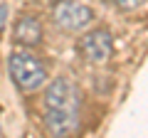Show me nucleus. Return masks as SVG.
Here are the masks:
<instances>
[{
	"label": "nucleus",
	"instance_id": "obj_6",
	"mask_svg": "<svg viewBox=\"0 0 148 138\" xmlns=\"http://www.w3.org/2000/svg\"><path fill=\"white\" fill-rule=\"evenodd\" d=\"M17 44L22 47H35L42 42V22L37 20L35 15H22L15 22V32H12Z\"/></svg>",
	"mask_w": 148,
	"mask_h": 138
},
{
	"label": "nucleus",
	"instance_id": "obj_7",
	"mask_svg": "<svg viewBox=\"0 0 148 138\" xmlns=\"http://www.w3.org/2000/svg\"><path fill=\"white\" fill-rule=\"evenodd\" d=\"M114 5H119L121 10H136L138 5H143V0H114Z\"/></svg>",
	"mask_w": 148,
	"mask_h": 138
},
{
	"label": "nucleus",
	"instance_id": "obj_8",
	"mask_svg": "<svg viewBox=\"0 0 148 138\" xmlns=\"http://www.w3.org/2000/svg\"><path fill=\"white\" fill-rule=\"evenodd\" d=\"M5 22H8V5L0 3V32H3V27H5Z\"/></svg>",
	"mask_w": 148,
	"mask_h": 138
},
{
	"label": "nucleus",
	"instance_id": "obj_5",
	"mask_svg": "<svg viewBox=\"0 0 148 138\" xmlns=\"http://www.w3.org/2000/svg\"><path fill=\"white\" fill-rule=\"evenodd\" d=\"M45 126L52 136H69L79 128V109H47Z\"/></svg>",
	"mask_w": 148,
	"mask_h": 138
},
{
	"label": "nucleus",
	"instance_id": "obj_3",
	"mask_svg": "<svg viewBox=\"0 0 148 138\" xmlns=\"http://www.w3.org/2000/svg\"><path fill=\"white\" fill-rule=\"evenodd\" d=\"M77 47L86 62H106L114 52V40L109 30H91L79 40Z\"/></svg>",
	"mask_w": 148,
	"mask_h": 138
},
{
	"label": "nucleus",
	"instance_id": "obj_1",
	"mask_svg": "<svg viewBox=\"0 0 148 138\" xmlns=\"http://www.w3.org/2000/svg\"><path fill=\"white\" fill-rule=\"evenodd\" d=\"M8 69H10V77L15 81L17 89L22 91H35L47 81V67H45L35 54L30 52H12L8 59Z\"/></svg>",
	"mask_w": 148,
	"mask_h": 138
},
{
	"label": "nucleus",
	"instance_id": "obj_2",
	"mask_svg": "<svg viewBox=\"0 0 148 138\" xmlns=\"http://www.w3.org/2000/svg\"><path fill=\"white\" fill-rule=\"evenodd\" d=\"M52 20L57 27L67 32H79L86 25L94 22V10L84 3H74V0H57L52 5Z\"/></svg>",
	"mask_w": 148,
	"mask_h": 138
},
{
	"label": "nucleus",
	"instance_id": "obj_4",
	"mask_svg": "<svg viewBox=\"0 0 148 138\" xmlns=\"http://www.w3.org/2000/svg\"><path fill=\"white\" fill-rule=\"evenodd\" d=\"M79 89L67 79L57 77L45 91V106L47 109H79Z\"/></svg>",
	"mask_w": 148,
	"mask_h": 138
}]
</instances>
